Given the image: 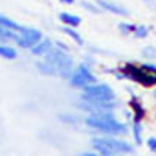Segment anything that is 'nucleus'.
<instances>
[{
    "label": "nucleus",
    "instance_id": "obj_14",
    "mask_svg": "<svg viewBox=\"0 0 156 156\" xmlns=\"http://www.w3.org/2000/svg\"><path fill=\"white\" fill-rule=\"evenodd\" d=\"M69 80H70V84H72L73 87H81V89H84L86 86H89V81L86 80V78H83L80 73H76V72L72 73V76L69 78Z\"/></svg>",
    "mask_w": 156,
    "mask_h": 156
},
{
    "label": "nucleus",
    "instance_id": "obj_25",
    "mask_svg": "<svg viewBox=\"0 0 156 156\" xmlns=\"http://www.w3.org/2000/svg\"><path fill=\"white\" fill-rule=\"evenodd\" d=\"M80 156H101V154H97V153H92V151H84Z\"/></svg>",
    "mask_w": 156,
    "mask_h": 156
},
{
    "label": "nucleus",
    "instance_id": "obj_7",
    "mask_svg": "<svg viewBox=\"0 0 156 156\" xmlns=\"http://www.w3.org/2000/svg\"><path fill=\"white\" fill-rule=\"evenodd\" d=\"M69 58V55H66V51H62L59 48H55V47H51L47 53H45V62L51 64V66H55L56 69H59L62 66V62L66 61Z\"/></svg>",
    "mask_w": 156,
    "mask_h": 156
},
{
    "label": "nucleus",
    "instance_id": "obj_4",
    "mask_svg": "<svg viewBox=\"0 0 156 156\" xmlns=\"http://www.w3.org/2000/svg\"><path fill=\"white\" fill-rule=\"evenodd\" d=\"M42 33L36 30V28H30V27H23L22 31H20V36L17 39V45L22 47V48H33L37 42H41L42 41Z\"/></svg>",
    "mask_w": 156,
    "mask_h": 156
},
{
    "label": "nucleus",
    "instance_id": "obj_13",
    "mask_svg": "<svg viewBox=\"0 0 156 156\" xmlns=\"http://www.w3.org/2000/svg\"><path fill=\"white\" fill-rule=\"evenodd\" d=\"M129 106L133 108V111H134V122H140V119L144 117V108H142V105L137 101V98L136 97H133L131 98V101H129Z\"/></svg>",
    "mask_w": 156,
    "mask_h": 156
},
{
    "label": "nucleus",
    "instance_id": "obj_6",
    "mask_svg": "<svg viewBox=\"0 0 156 156\" xmlns=\"http://www.w3.org/2000/svg\"><path fill=\"white\" fill-rule=\"evenodd\" d=\"M100 140L108 148H111L115 154H126V153H133L134 151L131 144H128V142H125V140H120V139H115V137H100Z\"/></svg>",
    "mask_w": 156,
    "mask_h": 156
},
{
    "label": "nucleus",
    "instance_id": "obj_27",
    "mask_svg": "<svg viewBox=\"0 0 156 156\" xmlns=\"http://www.w3.org/2000/svg\"><path fill=\"white\" fill-rule=\"evenodd\" d=\"M3 31H5V28H3V27H2V25H0V34H2V33H3Z\"/></svg>",
    "mask_w": 156,
    "mask_h": 156
},
{
    "label": "nucleus",
    "instance_id": "obj_2",
    "mask_svg": "<svg viewBox=\"0 0 156 156\" xmlns=\"http://www.w3.org/2000/svg\"><path fill=\"white\" fill-rule=\"evenodd\" d=\"M120 72H122V76L129 78V80H133L136 83H140L142 86L150 87L156 84V66L154 64H140V66L125 64Z\"/></svg>",
    "mask_w": 156,
    "mask_h": 156
},
{
    "label": "nucleus",
    "instance_id": "obj_19",
    "mask_svg": "<svg viewBox=\"0 0 156 156\" xmlns=\"http://www.w3.org/2000/svg\"><path fill=\"white\" fill-rule=\"evenodd\" d=\"M136 25H133V23H128V22H120L119 23V30H120V33L122 34H134V31H136Z\"/></svg>",
    "mask_w": 156,
    "mask_h": 156
},
{
    "label": "nucleus",
    "instance_id": "obj_29",
    "mask_svg": "<svg viewBox=\"0 0 156 156\" xmlns=\"http://www.w3.org/2000/svg\"><path fill=\"white\" fill-rule=\"evenodd\" d=\"M154 98H156V90H154Z\"/></svg>",
    "mask_w": 156,
    "mask_h": 156
},
{
    "label": "nucleus",
    "instance_id": "obj_8",
    "mask_svg": "<svg viewBox=\"0 0 156 156\" xmlns=\"http://www.w3.org/2000/svg\"><path fill=\"white\" fill-rule=\"evenodd\" d=\"M97 5L100 6L101 11H109L112 14H119V16H128V9L109 2V0H97Z\"/></svg>",
    "mask_w": 156,
    "mask_h": 156
},
{
    "label": "nucleus",
    "instance_id": "obj_12",
    "mask_svg": "<svg viewBox=\"0 0 156 156\" xmlns=\"http://www.w3.org/2000/svg\"><path fill=\"white\" fill-rule=\"evenodd\" d=\"M0 25H2L3 28H6V30H12V31H22V28L23 27H20L19 23H16L14 20H11V19H8L6 16H2L0 14Z\"/></svg>",
    "mask_w": 156,
    "mask_h": 156
},
{
    "label": "nucleus",
    "instance_id": "obj_26",
    "mask_svg": "<svg viewBox=\"0 0 156 156\" xmlns=\"http://www.w3.org/2000/svg\"><path fill=\"white\" fill-rule=\"evenodd\" d=\"M59 2H61V3H66V5H72L75 0H59Z\"/></svg>",
    "mask_w": 156,
    "mask_h": 156
},
{
    "label": "nucleus",
    "instance_id": "obj_21",
    "mask_svg": "<svg viewBox=\"0 0 156 156\" xmlns=\"http://www.w3.org/2000/svg\"><path fill=\"white\" fill-rule=\"evenodd\" d=\"M87 11H90V12H94V14H100V12H101V9H100V6H95L94 3H89V2H83L81 3Z\"/></svg>",
    "mask_w": 156,
    "mask_h": 156
},
{
    "label": "nucleus",
    "instance_id": "obj_23",
    "mask_svg": "<svg viewBox=\"0 0 156 156\" xmlns=\"http://www.w3.org/2000/svg\"><path fill=\"white\" fill-rule=\"evenodd\" d=\"M147 145H148L150 151L156 153V137H150V139L147 140Z\"/></svg>",
    "mask_w": 156,
    "mask_h": 156
},
{
    "label": "nucleus",
    "instance_id": "obj_22",
    "mask_svg": "<svg viewBox=\"0 0 156 156\" xmlns=\"http://www.w3.org/2000/svg\"><path fill=\"white\" fill-rule=\"evenodd\" d=\"M142 55L147 56V58H150V59H153V58L156 56V50H154L153 47H145L144 50H142Z\"/></svg>",
    "mask_w": 156,
    "mask_h": 156
},
{
    "label": "nucleus",
    "instance_id": "obj_18",
    "mask_svg": "<svg viewBox=\"0 0 156 156\" xmlns=\"http://www.w3.org/2000/svg\"><path fill=\"white\" fill-rule=\"evenodd\" d=\"M133 136H134V142L137 145L142 144V126L140 122H133Z\"/></svg>",
    "mask_w": 156,
    "mask_h": 156
},
{
    "label": "nucleus",
    "instance_id": "obj_17",
    "mask_svg": "<svg viewBox=\"0 0 156 156\" xmlns=\"http://www.w3.org/2000/svg\"><path fill=\"white\" fill-rule=\"evenodd\" d=\"M0 56L5 58V59H14L17 56V51L12 48V47H8V45H0Z\"/></svg>",
    "mask_w": 156,
    "mask_h": 156
},
{
    "label": "nucleus",
    "instance_id": "obj_9",
    "mask_svg": "<svg viewBox=\"0 0 156 156\" xmlns=\"http://www.w3.org/2000/svg\"><path fill=\"white\" fill-rule=\"evenodd\" d=\"M59 19H61V22L66 25V27H72V28H76L78 25H80V22H81L80 17L75 16V14H70V12H61Z\"/></svg>",
    "mask_w": 156,
    "mask_h": 156
},
{
    "label": "nucleus",
    "instance_id": "obj_16",
    "mask_svg": "<svg viewBox=\"0 0 156 156\" xmlns=\"http://www.w3.org/2000/svg\"><path fill=\"white\" fill-rule=\"evenodd\" d=\"M62 31L66 33L69 37H72V39H73V41H75L76 44L83 45V37L80 36V33H78L75 28H72V27H66V25H64V27H62Z\"/></svg>",
    "mask_w": 156,
    "mask_h": 156
},
{
    "label": "nucleus",
    "instance_id": "obj_24",
    "mask_svg": "<svg viewBox=\"0 0 156 156\" xmlns=\"http://www.w3.org/2000/svg\"><path fill=\"white\" fill-rule=\"evenodd\" d=\"M56 45H58V48L62 50V51H67V50H69L67 44H64V42H61V41H56Z\"/></svg>",
    "mask_w": 156,
    "mask_h": 156
},
{
    "label": "nucleus",
    "instance_id": "obj_11",
    "mask_svg": "<svg viewBox=\"0 0 156 156\" xmlns=\"http://www.w3.org/2000/svg\"><path fill=\"white\" fill-rule=\"evenodd\" d=\"M50 48H51V41H50V39H42L41 42H37L31 48V53L36 55V56H41V55H45Z\"/></svg>",
    "mask_w": 156,
    "mask_h": 156
},
{
    "label": "nucleus",
    "instance_id": "obj_1",
    "mask_svg": "<svg viewBox=\"0 0 156 156\" xmlns=\"http://www.w3.org/2000/svg\"><path fill=\"white\" fill-rule=\"evenodd\" d=\"M84 122L87 126L98 129V131H103V133H108V134L119 136V134L126 133V125L122 122H117L112 112H100V114L89 115Z\"/></svg>",
    "mask_w": 156,
    "mask_h": 156
},
{
    "label": "nucleus",
    "instance_id": "obj_28",
    "mask_svg": "<svg viewBox=\"0 0 156 156\" xmlns=\"http://www.w3.org/2000/svg\"><path fill=\"white\" fill-rule=\"evenodd\" d=\"M109 156H119V154H109Z\"/></svg>",
    "mask_w": 156,
    "mask_h": 156
},
{
    "label": "nucleus",
    "instance_id": "obj_15",
    "mask_svg": "<svg viewBox=\"0 0 156 156\" xmlns=\"http://www.w3.org/2000/svg\"><path fill=\"white\" fill-rule=\"evenodd\" d=\"M36 67L41 70V73L44 75H58V69L55 66H51V64L42 61V62H36Z\"/></svg>",
    "mask_w": 156,
    "mask_h": 156
},
{
    "label": "nucleus",
    "instance_id": "obj_3",
    "mask_svg": "<svg viewBox=\"0 0 156 156\" xmlns=\"http://www.w3.org/2000/svg\"><path fill=\"white\" fill-rule=\"evenodd\" d=\"M114 90L108 84H89L81 94L83 101H114Z\"/></svg>",
    "mask_w": 156,
    "mask_h": 156
},
{
    "label": "nucleus",
    "instance_id": "obj_20",
    "mask_svg": "<svg viewBox=\"0 0 156 156\" xmlns=\"http://www.w3.org/2000/svg\"><path fill=\"white\" fill-rule=\"evenodd\" d=\"M147 36H148V28L145 27V25H140V27L136 28V31H134V37H137V39H144V37H147Z\"/></svg>",
    "mask_w": 156,
    "mask_h": 156
},
{
    "label": "nucleus",
    "instance_id": "obj_10",
    "mask_svg": "<svg viewBox=\"0 0 156 156\" xmlns=\"http://www.w3.org/2000/svg\"><path fill=\"white\" fill-rule=\"evenodd\" d=\"M76 73H80L83 78H86V80L89 81V84H95L97 83V76L90 72V69L86 66V64H78V67L75 69Z\"/></svg>",
    "mask_w": 156,
    "mask_h": 156
},
{
    "label": "nucleus",
    "instance_id": "obj_5",
    "mask_svg": "<svg viewBox=\"0 0 156 156\" xmlns=\"http://www.w3.org/2000/svg\"><path fill=\"white\" fill-rule=\"evenodd\" d=\"M80 108L83 111L90 112V115L100 114V112H111L115 108L114 101H83L80 103Z\"/></svg>",
    "mask_w": 156,
    "mask_h": 156
}]
</instances>
